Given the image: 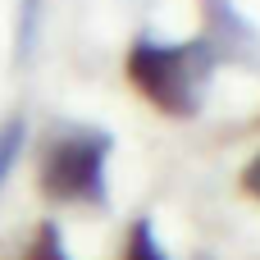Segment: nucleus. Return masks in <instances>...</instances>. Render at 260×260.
Returning <instances> with one entry per match:
<instances>
[{"mask_svg":"<svg viewBox=\"0 0 260 260\" xmlns=\"http://www.w3.org/2000/svg\"><path fill=\"white\" fill-rule=\"evenodd\" d=\"M215 69H219V55L210 50L206 37H197V41H155V37H142L128 50V78H133V87L160 114H174V119H192L206 105Z\"/></svg>","mask_w":260,"mask_h":260,"instance_id":"nucleus-1","label":"nucleus"},{"mask_svg":"<svg viewBox=\"0 0 260 260\" xmlns=\"http://www.w3.org/2000/svg\"><path fill=\"white\" fill-rule=\"evenodd\" d=\"M114 137L91 123H55L37 146V187L55 206H105Z\"/></svg>","mask_w":260,"mask_h":260,"instance_id":"nucleus-2","label":"nucleus"},{"mask_svg":"<svg viewBox=\"0 0 260 260\" xmlns=\"http://www.w3.org/2000/svg\"><path fill=\"white\" fill-rule=\"evenodd\" d=\"M206 14V41L219 59H260V37L256 27L233 9V0H201Z\"/></svg>","mask_w":260,"mask_h":260,"instance_id":"nucleus-3","label":"nucleus"},{"mask_svg":"<svg viewBox=\"0 0 260 260\" xmlns=\"http://www.w3.org/2000/svg\"><path fill=\"white\" fill-rule=\"evenodd\" d=\"M18 260H73V256H69V247H64L59 224L46 219V224L32 229V238H27V247H23V256H18Z\"/></svg>","mask_w":260,"mask_h":260,"instance_id":"nucleus-4","label":"nucleus"},{"mask_svg":"<svg viewBox=\"0 0 260 260\" xmlns=\"http://www.w3.org/2000/svg\"><path fill=\"white\" fill-rule=\"evenodd\" d=\"M119 260H169L160 238H155V224L151 219H133L128 224V242H123V256Z\"/></svg>","mask_w":260,"mask_h":260,"instance_id":"nucleus-5","label":"nucleus"},{"mask_svg":"<svg viewBox=\"0 0 260 260\" xmlns=\"http://www.w3.org/2000/svg\"><path fill=\"white\" fill-rule=\"evenodd\" d=\"M23 142H27V123H23V114L0 119V187H5V178H9L18 151H23Z\"/></svg>","mask_w":260,"mask_h":260,"instance_id":"nucleus-6","label":"nucleus"},{"mask_svg":"<svg viewBox=\"0 0 260 260\" xmlns=\"http://www.w3.org/2000/svg\"><path fill=\"white\" fill-rule=\"evenodd\" d=\"M242 187H247V192H251V197L260 201V151L251 155V165L242 169Z\"/></svg>","mask_w":260,"mask_h":260,"instance_id":"nucleus-7","label":"nucleus"}]
</instances>
